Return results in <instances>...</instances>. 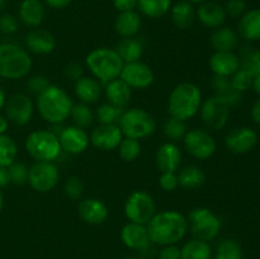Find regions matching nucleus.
I'll return each instance as SVG.
<instances>
[{"instance_id": "1", "label": "nucleus", "mask_w": 260, "mask_h": 259, "mask_svg": "<svg viewBox=\"0 0 260 259\" xmlns=\"http://www.w3.org/2000/svg\"><path fill=\"white\" fill-rule=\"evenodd\" d=\"M150 239L159 245H174L188 231L187 218L178 211H161L155 213L147 223Z\"/></svg>"}, {"instance_id": "2", "label": "nucleus", "mask_w": 260, "mask_h": 259, "mask_svg": "<svg viewBox=\"0 0 260 259\" xmlns=\"http://www.w3.org/2000/svg\"><path fill=\"white\" fill-rule=\"evenodd\" d=\"M74 103L68 93L57 85H50L37 95V108L48 123H62L70 116Z\"/></svg>"}, {"instance_id": "3", "label": "nucleus", "mask_w": 260, "mask_h": 259, "mask_svg": "<svg viewBox=\"0 0 260 259\" xmlns=\"http://www.w3.org/2000/svg\"><path fill=\"white\" fill-rule=\"evenodd\" d=\"M201 106H202L201 89L193 83H182L175 86L170 93L168 111L172 117L185 122L198 113Z\"/></svg>"}, {"instance_id": "4", "label": "nucleus", "mask_w": 260, "mask_h": 259, "mask_svg": "<svg viewBox=\"0 0 260 259\" xmlns=\"http://www.w3.org/2000/svg\"><path fill=\"white\" fill-rule=\"evenodd\" d=\"M85 61L90 73L104 84L118 79L124 65L118 52L107 47L93 50L86 56Z\"/></svg>"}, {"instance_id": "5", "label": "nucleus", "mask_w": 260, "mask_h": 259, "mask_svg": "<svg viewBox=\"0 0 260 259\" xmlns=\"http://www.w3.org/2000/svg\"><path fill=\"white\" fill-rule=\"evenodd\" d=\"M30 69L32 58L24 48L14 43H0V78L22 79Z\"/></svg>"}, {"instance_id": "6", "label": "nucleus", "mask_w": 260, "mask_h": 259, "mask_svg": "<svg viewBox=\"0 0 260 259\" xmlns=\"http://www.w3.org/2000/svg\"><path fill=\"white\" fill-rule=\"evenodd\" d=\"M25 150L37 161H53L62 151L58 137L46 130L30 132L25 139Z\"/></svg>"}, {"instance_id": "7", "label": "nucleus", "mask_w": 260, "mask_h": 259, "mask_svg": "<svg viewBox=\"0 0 260 259\" xmlns=\"http://www.w3.org/2000/svg\"><path fill=\"white\" fill-rule=\"evenodd\" d=\"M118 123L122 134L129 139H146L156 131L155 118L142 108H131L123 111Z\"/></svg>"}, {"instance_id": "8", "label": "nucleus", "mask_w": 260, "mask_h": 259, "mask_svg": "<svg viewBox=\"0 0 260 259\" xmlns=\"http://www.w3.org/2000/svg\"><path fill=\"white\" fill-rule=\"evenodd\" d=\"M188 229L194 239L208 241L220 233L221 221L215 213L206 207H197L189 212L187 217Z\"/></svg>"}, {"instance_id": "9", "label": "nucleus", "mask_w": 260, "mask_h": 259, "mask_svg": "<svg viewBox=\"0 0 260 259\" xmlns=\"http://www.w3.org/2000/svg\"><path fill=\"white\" fill-rule=\"evenodd\" d=\"M155 201L145 190H135L127 197L124 203V215L129 222L147 225L156 212Z\"/></svg>"}, {"instance_id": "10", "label": "nucleus", "mask_w": 260, "mask_h": 259, "mask_svg": "<svg viewBox=\"0 0 260 259\" xmlns=\"http://www.w3.org/2000/svg\"><path fill=\"white\" fill-rule=\"evenodd\" d=\"M60 173L52 161H37L28 170V183L38 193L52 190L57 185Z\"/></svg>"}, {"instance_id": "11", "label": "nucleus", "mask_w": 260, "mask_h": 259, "mask_svg": "<svg viewBox=\"0 0 260 259\" xmlns=\"http://www.w3.org/2000/svg\"><path fill=\"white\" fill-rule=\"evenodd\" d=\"M230 116V106L217 96H211L201 106V117L207 128L218 131L228 123Z\"/></svg>"}, {"instance_id": "12", "label": "nucleus", "mask_w": 260, "mask_h": 259, "mask_svg": "<svg viewBox=\"0 0 260 259\" xmlns=\"http://www.w3.org/2000/svg\"><path fill=\"white\" fill-rule=\"evenodd\" d=\"M184 147L188 154L198 160H206L216 151L215 139L205 130L194 128L185 134Z\"/></svg>"}, {"instance_id": "13", "label": "nucleus", "mask_w": 260, "mask_h": 259, "mask_svg": "<svg viewBox=\"0 0 260 259\" xmlns=\"http://www.w3.org/2000/svg\"><path fill=\"white\" fill-rule=\"evenodd\" d=\"M5 114L7 119L15 126H24L29 123L33 117L35 107L27 94L15 93L5 102Z\"/></svg>"}, {"instance_id": "14", "label": "nucleus", "mask_w": 260, "mask_h": 259, "mask_svg": "<svg viewBox=\"0 0 260 259\" xmlns=\"http://www.w3.org/2000/svg\"><path fill=\"white\" fill-rule=\"evenodd\" d=\"M119 78L131 89L149 88L154 83V73L151 68L141 61L124 63Z\"/></svg>"}, {"instance_id": "15", "label": "nucleus", "mask_w": 260, "mask_h": 259, "mask_svg": "<svg viewBox=\"0 0 260 259\" xmlns=\"http://www.w3.org/2000/svg\"><path fill=\"white\" fill-rule=\"evenodd\" d=\"M57 137L61 145V150L73 155H78L85 151L90 142V137L88 136L85 130L79 128L76 126L65 127Z\"/></svg>"}, {"instance_id": "16", "label": "nucleus", "mask_w": 260, "mask_h": 259, "mask_svg": "<svg viewBox=\"0 0 260 259\" xmlns=\"http://www.w3.org/2000/svg\"><path fill=\"white\" fill-rule=\"evenodd\" d=\"M123 134L117 124H99L90 135V142L99 150L109 151L119 146Z\"/></svg>"}, {"instance_id": "17", "label": "nucleus", "mask_w": 260, "mask_h": 259, "mask_svg": "<svg viewBox=\"0 0 260 259\" xmlns=\"http://www.w3.org/2000/svg\"><path fill=\"white\" fill-rule=\"evenodd\" d=\"M256 142H258V135L249 127L234 130L225 139L226 147L234 154H246L254 149Z\"/></svg>"}, {"instance_id": "18", "label": "nucleus", "mask_w": 260, "mask_h": 259, "mask_svg": "<svg viewBox=\"0 0 260 259\" xmlns=\"http://www.w3.org/2000/svg\"><path fill=\"white\" fill-rule=\"evenodd\" d=\"M121 238L124 245L134 250H147L151 244L147 228L139 223H126L121 231Z\"/></svg>"}, {"instance_id": "19", "label": "nucleus", "mask_w": 260, "mask_h": 259, "mask_svg": "<svg viewBox=\"0 0 260 259\" xmlns=\"http://www.w3.org/2000/svg\"><path fill=\"white\" fill-rule=\"evenodd\" d=\"M79 216L90 225H99L108 217V207L98 198H84L78 207Z\"/></svg>"}, {"instance_id": "20", "label": "nucleus", "mask_w": 260, "mask_h": 259, "mask_svg": "<svg viewBox=\"0 0 260 259\" xmlns=\"http://www.w3.org/2000/svg\"><path fill=\"white\" fill-rule=\"evenodd\" d=\"M196 18H198L201 23L207 28L222 27L226 20L225 8L216 2L201 3L200 8L196 12Z\"/></svg>"}, {"instance_id": "21", "label": "nucleus", "mask_w": 260, "mask_h": 259, "mask_svg": "<svg viewBox=\"0 0 260 259\" xmlns=\"http://www.w3.org/2000/svg\"><path fill=\"white\" fill-rule=\"evenodd\" d=\"M25 45L28 50L37 55H47L56 47L55 36L46 29H32L25 36Z\"/></svg>"}, {"instance_id": "22", "label": "nucleus", "mask_w": 260, "mask_h": 259, "mask_svg": "<svg viewBox=\"0 0 260 259\" xmlns=\"http://www.w3.org/2000/svg\"><path fill=\"white\" fill-rule=\"evenodd\" d=\"M210 66L215 75L230 78L240 69V57L234 52L216 51L211 56Z\"/></svg>"}, {"instance_id": "23", "label": "nucleus", "mask_w": 260, "mask_h": 259, "mask_svg": "<svg viewBox=\"0 0 260 259\" xmlns=\"http://www.w3.org/2000/svg\"><path fill=\"white\" fill-rule=\"evenodd\" d=\"M155 160H156L157 169L161 173H175V170H178V168L180 167L182 152L177 145L167 142L157 149Z\"/></svg>"}, {"instance_id": "24", "label": "nucleus", "mask_w": 260, "mask_h": 259, "mask_svg": "<svg viewBox=\"0 0 260 259\" xmlns=\"http://www.w3.org/2000/svg\"><path fill=\"white\" fill-rule=\"evenodd\" d=\"M75 95L80 99L81 103L93 104L99 101L102 95V88L98 80L89 76H81L79 80L75 81L74 86Z\"/></svg>"}, {"instance_id": "25", "label": "nucleus", "mask_w": 260, "mask_h": 259, "mask_svg": "<svg viewBox=\"0 0 260 259\" xmlns=\"http://www.w3.org/2000/svg\"><path fill=\"white\" fill-rule=\"evenodd\" d=\"M19 19L27 27H38L45 19V7L40 0H23L19 7Z\"/></svg>"}, {"instance_id": "26", "label": "nucleus", "mask_w": 260, "mask_h": 259, "mask_svg": "<svg viewBox=\"0 0 260 259\" xmlns=\"http://www.w3.org/2000/svg\"><path fill=\"white\" fill-rule=\"evenodd\" d=\"M212 88L215 91V96L220 98L229 106H236L240 103L241 94L240 91L234 88L231 79L228 76H218L215 75L212 79Z\"/></svg>"}, {"instance_id": "27", "label": "nucleus", "mask_w": 260, "mask_h": 259, "mask_svg": "<svg viewBox=\"0 0 260 259\" xmlns=\"http://www.w3.org/2000/svg\"><path fill=\"white\" fill-rule=\"evenodd\" d=\"M106 95L109 103L123 108L131 101L132 90L121 78H118L106 84Z\"/></svg>"}, {"instance_id": "28", "label": "nucleus", "mask_w": 260, "mask_h": 259, "mask_svg": "<svg viewBox=\"0 0 260 259\" xmlns=\"http://www.w3.org/2000/svg\"><path fill=\"white\" fill-rule=\"evenodd\" d=\"M141 28V18L135 10L119 13L114 22V29L121 37H134Z\"/></svg>"}, {"instance_id": "29", "label": "nucleus", "mask_w": 260, "mask_h": 259, "mask_svg": "<svg viewBox=\"0 0 260 259\" xmlns=\"http://www.w3.org/2000/svg\"><path fill=\"white\" fill-rule=\"evenodd\" d=\"M211 45L216 51L233 52L239 45V37L234 29L229 27H218L211 35Z\"/></svg>"}, {"instance_id": "30", "label": "nucleus", "mask_w": 260, "mask_h": 259, "mask_svg": "<svg viewBox=\"0 0 260 259\" xmlns=\"http://www.w3.org/2000/svg\"><path fill=\"white\" fill-rule=\"evenodd\" d=\"M239 32L248 41L260 40V9L244 13L239 23Z\"/></svg>"}, {"instance_id": "31", "label": "nucleus", "mask_w": 260, "mask_h": 259, "mask_svg": "<svg viewBox=\"0 0 260 259\" xmlns=\"http://www.w3.org/2000/svg\"><path fill=\"white\" fill-rule=\"evenodd\" d=\"M172 19L173 23L180 29H187L194 23L196 10L192 3L178 2L172 7Z\"/></svg>"}, {"instance_id": "32", "label": "nucleus", "mask_w": 260, "mask_h": 259, "mask_svg": "<svg viewBox=\"0 0 260 259\" xmlns=\"http://www.w3.org/2000/svg\"><path fill=\"white\" fill-rule=\"evenodd\" d=\"M177 177L180 187L185 188V189H197V188L202 187L206 182L205 172L196 165L184 167Z\"/></svg>"}, {"instance_id": "33", "label": "nucleus", "mask_w": 260, "mask_h": 259, "mask_svg": "<svg viewBox=\"0 0 260 259\" xmlns=\"http://www.w3.org/2000/svg\"><path fill=\"white\" fill-rule=\"evenodd\" d=\"M117 52L121 56L124 63L134 62V61H140V57L144 52V46L137 38L128 37L123 38L121 42L117 45Z\"/></svg>"}, {"instance_id": "34", "label": "nucleus", "mask_w": 260, "mask_h": 259, "mask_svg": "<svg viewBox=\"0 0 260 259\" xmlns=\"http://www.w3.org/2000/svg\"><path fill=\"white\" fill-rule=\"evenodd\" d=\"M140 12L151 19H157L167 14L172 8V0H137Z\"/></svg>"}, {"instance_id": "35", "label": "nucleus", "mask_w": 260, "mask_h": 259, "mask_svg": "<svg viewBox=\"0 0 260 259\" xmlns=\"http://www.w3.org/2000/svg\"><path fill=\"white\" fill-rule=\"evenodd\" d=\"M180 254L182 259H211L212 249L207 241L193 239L180 249Z\"/></svg>"}, {"instance_id": "36", "label": "nucleus", "mask_w": 260, "mask_h": 259, "mask_svg": "<svg viewBox=\"0 0 260 259\" xmlns=\"http://www.w3.org/2000/svg\"><path fill=\"white\" fill-rule=\"evenodd\" d=\"M240 68L249 71L253 76L260 75V51L251 45H244L240 48Z\"/></svg>"}, {"instance_id": "37", "label": "nucleus", "mask_w": 260, "mask_h": 259, "mask_svg": "<svg viewBox=\"0 0 260 259\" xmlns=\"http://www.w3.org/2000/svg\"><path fill=\"white\" fill-rule=\"evenodd\" d=\"M18 147L14 140L8 135H0V167L8 168L15 161Z\"/></svg>"}, {"instance_id": "38", "label": "nucleus", "mask_w": 260, "mask_h": 259, "mask_svg": "<svg viewBox=\"0 0 260 259\" xmlns=\"http://www.w3.org/2000/svg\"><path fill=\"white\" fill-rule=\"evenodd\" d=\"M70 117L74 126L83 130L90 126L94 121V114L90 107L85 103H81V102L78 104H74L70 112Z\"/></svg>"}, {"instance_id": "39", "label": "nucleus", "mask_w": 260, "mask_h": 259, "mask_svg": "<svg viewBox=\"0 0 260 259\" xmlns=\"http://www.w3.org/2000/svg\"><path fill=\"white\" fill-rule=\"evenodd\" d=\"M122 114H123V108L117 107L112 103H104L96 108L95 116L96 119L101 124H117L119 122Z\"/></svg>"}, {"instance_id": "40", "label": "nucleus", "mask_w": 260, "mask_h": 259, "mask_svg": "<svg viewBox=\"0 0 260 259\" xmlns=\"http://www.w3.org/2000/svg\"><path fill=\"white\" fill-rule=\"evenodd\" d=\"M162 132L167 139L172 140V141H178L185 136L187 126H185L184 121H180V119L170 116L169 118L165 119L164 124H162Z\"/></svg>"}, {"instance_id": "41", "label": "nucleus", "mask_w": 260, "mask_h": 259, "mask_svg": "<svg viewBox=\"0 0 260 259\" xmlns=\"http://www.w3.org/2000/svg\"><path fill=\"white\" fill-rule=\"evenodd\" d=\"M117 149L119 151V156L124 161H134L141 154V144H140L139 140L129 139V137L122 140Z\"/></svg>"}, {"instance_id": "42", "label": "nucleus", "mask_w": 260, "mask_h": 259, "mask_svg": "<svg viewBox=\"0 0 260 259\" xmlns=\"http://www.w3.org/2000/svg\"><path fill=\"white\" fill-rule=\"evenodd\" d=\"M215 259H243V250L235 240L226 239L218 245Z\"/></svg>"}, {"instance_id": "43", "label": "nucleus", "mask_w": 260, "mask_h": 259, "mask_svg": "<svg viewBox=\"0 0 260 259\" xmlns=\"http://www.w3.org/2000/svg\"><path fill=\"white\" fill-rule=\"evenodd\" d=\"M63 193L70 200H80L84 193V183L80 178L70 177L63 184Z\"/></svg>"}, {"instance_id": "44", "label": "nucleus", "mask_w": 260, "mask_h": 259, "mask_svg": "<svg viewBox=\"0 0 260 259\" xmlns=\"http://www.w3.org/2000/svg\"><path fill=\"white\" fill-rule=\"evenodd\" d=\"M253 80L254 76L251 75L249 71L244 70V69L241 68L239 69V70L234 74L233 78H231V83H233L234 88L238 91H240V93L250 89L251 85H253Z\"/></svg>"}, {"instance_id": "45", "label": "nucleus", "mask_w": 260, "mask_h": 259, "mask_svg": "<svg viewBox=\"0 0 260 259\" xmlns=\"http://www.w3.org/2000/svg\"><path fill=\"white\" fill-rule=\"evenodd\" d=\"M10 175V183L15 185H23L28 182V168L23 163H13L10 167H8Z\"/></svg>"}, {"instance_id": "46", "label": "nucleus", "mask_w": 260, "mask_h": 259, "mask_svg": "<svg viewBox=\"0 0 260 259\" xmlns=\"http://www.w3.org/2000/svg\"><path fill=\"white\" fill-rule=\"evenodd\" d=\"M50 80H48L46 76L43 75H35L32 78L28 79L27 81V89L30 93L36 94V95H40L43 90L50 86Z\"/></svg>"}, {"instance_id": "47", "label": "nucleus", "mask_w": 260, "mask_h": 259, "mask_svg": "<svg viewBox=\"0 0 260 259\" xmlns=\"http://www.w3.org/2000/svg\"><path fill=\"white\" fill-rule=\"evenodd\" d=\"M19 28V22L12 14L0 15V32L4 35H13Z\"/></svg>"}, {"instance_id": "48", "label": "nucleus", "mask_w": 260, "mask_h": 259, "mask_svg": "<svg viewBox=\"0 0 260 259\" xmlns=\"http://www.w3.org/2000/svg\"><path fill=\"white\" fill-rule=\"evenodd\" d=\"M246 10V3L244 0H229L226 3L225 12L226 15H230L233 18L243 17Z\"/></svg>"}, {"instance_id": "49", "label": "nucleus", "mask_w": 260, "mask_h": 259, "mask_svg": "<svg viewBox=\"0 0 260 259\" xmlns=\"http://www.w3.org/2000/svg\"><path fill=\"white\" fill-rule=\"evenodd\" d=\"M159 184L160 187H161L164 190H167V192H173V190L177 189L178 185H179L177 174L172 172L161 173L159 179Z\"/></svg>"}, {"instance_id": "50", "label": "nucleus", "mask_w": 260, "mask_h": 259, "mask_svg": "<svg viewBox=\"0 0 260 259\" xmlns=\"http://www.w3.org/2000/svg\"><path fill=\"white\" fill-rule=\"evenodd\" d=\"M83 74H84L83 66L79 65V63L76 62L69 63V65L65 68V76L68 79H70V80H74V81L79 80L81 76H84Z\"/></svg>"}, {"instance_id": "51", "label": "nucleus", "mask_w": 260, "mask_h": 259, "mask_svg": "<svg viewBox=\"0 0 260 259\" xmlns=\"http://www.w3.org/2000/svg\"><path fill=\"white\" fill-rule=\"evenodd\" d=\"M159 259H182L180 249L175 245H165L160 250Z\"/></svg>"}, {"instance_id": "52", "label": "nucleus", "mask_w": 260, "mask_h": 259, "mask_svg": "<svg viewBox=\"0 0 260 259\" xmlns=\"http://www.w3.org/2000/svg\"><path fill=\"white\" fill-rule=\"evenodd\" d=\"M113 4L119 13L131 12L137 7V0H113Z\"/></svg>"}, {"instance_id": "53", "label": "nucleus", "mask_w": 260, "mask_h": 259, "mask_svg": "<svg viewBox=\"0 0 260 259\" xmlns=\"http://www.w3.org/2000/svg\"><path fill=\"white\" fill-rule=\"evenodd\" d=\"M46 3V5H48L52 9H63V8L68 7L73 0H43Z\"/></svg>"}, {"instance_id": "54", "label": "nucleus", "mask_w": 260, "mask_h": 259, "mask_svg": "<svg viewBox=\"0 0 260 259\" xmlns=\"http://www.w3.org/2000/svg\"><path fill=\"white\" fill-rule=\"evenodd\" d=\"M8 184H10V175L8 168L0 167V188L7 187Z\"/></svg>"}, {"instance_id": "55", "label": "nucleus", "mask_w": 260, "mask_h": 259, "mask_svg": "<svg viewBox=\"0 0 260 259\" xmlns=\"http://www.w3.org/2000/svg\"><path fill=\"white\" fill-rule=\"evenodd\" d=\"M251 117H253L255 123L260 124V99L254 103L253 108H251Z\"/></svg>"}, {"instance_id": "56", "label": "nucleus", "mask_w": 260, "mask_h": 259, "mask_svg": "<svg viewBox=\"0 0 260 259\" xmlns=\"http://www.w3.org/2000/svg\"><path fill=\"white\" fill-rule=\"evenodd\" d=\"M8 124H9V121L7 119V117L0 114V135H4L7 132Z\"/></svg>"}, {"instance_id": "57", "label": "nucleus", "mask_w": 260, "mask_h": 259, "mask_svg": "<svg viewBox=\"0 0 260 259\" xmlns=\"http://www.w3.org/2000/svg\"><path fill=\"white\" fill-rule=\"evenodd\" d=\"M251 88L254 89V91H255V93L260 94V75L259 76H254L253 85H251Z\"/></svg>"}, {"instance_id": "58", "label": "nucleus", "mask_w": 260, "mask_h": 259, "mask_svg": "<svg viewBox=\"0 0 260 259\" xmlns=\"http://www.w3.org/2000/svg\"><path fill=\"white\" fill-rule=\"evenodd\" d=\"M5 102H7V98H5V93L2 88H0V111L4 108Z\"/></svg>"}, {"instance_id": "59", "label": "nucleus", "mask_w": 260, "mask_h": 259, "mask_svg": "<svg viewBox=\"0 0 260 259\" xmlns=\"http://www.w3.org/2000/svg\"><path fill=\"white\" fill-rule=\"evenodd\" d=\"M3 206H4V197H3V193L2 190H0V212H2L3 210Z\"/></svg>"}, {"instance_id": "60", "label": "nucleus", "mask_w": 260, "mask_h": 259, "mask_svg": "<svg viewBox=\"0 0 260 259\" xmlns=\"http://www.w3.org/2000/svg\"><path fill=\"white\" fill-rule=\"evenodd\" d=\"M187 2H189V3H205V2H207V0H187Z\"/></svg>"}, {"instance_id": "61", "label": "nucleus", "mask_w": 260, "mask_h": 259, "mask_svg": "<svg viewBox=\"0 0 260 259\" xmlns=\"http://www.w3.org/2000/svg\"><path fill=\"white\" fill-rule=\"evenodd\" d=\"M5 2H7V0H0V7H2V5H4Z\"/></svg>"}, {"instance_id": "62", "label": "nucleus", "mask_w": 260, "mask_h": 259, "mask_svg": "<svg viewBox=\"0 0 260 259\" xmlns=\"http://www.w3.org/2000/svg\"><path fill=\"white\" fill-rule=\"evenodd\" d=\"M124 259H132V258H124Z\"/></svg>"}]
</instances>
